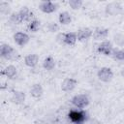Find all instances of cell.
<instances>
[{"label":"cell","instance_id":"obj_1","mask_svg":"<svg viewBox=\"0 0 124 124\" xmlns=\"http://www.w3.org/2000/svg\"><path fill=\"white\" fill-rule=\"evenodd\" d=\"M68 116H69V119L75 124H83L88 118L87 112L84 110H81V109L80 110L72 109V110H70Z\"/></svg>","mask_w":124,"mask_h":124},{"label":"cell","instance_id":"obj_2","mask_svg":"<svg viewBox=\"0 0 124 124\" xmlns=\"http://www.w3.org/2000/svg\"><path fill=\"white\" fill-rule=\"evenodd\" d=\"M72 104L78 108H84L89 105V98L87 97V95L85 94H78V95H75L72 98Z\"/></svg>","mask_w":124,"mask_h":124},{"label":"cell","instance_id":"obj_3","mask_svg":"<svg viewBox=\"0 0 124 124\" xmlns=\"http://www.w3.org/2000/svg\"><path fill=\"white\" fill-rule=\"evenodd\" d=\"M122 11H123L122 5L119 2H110L105 7V13L108 16H111L121 14Z\"/></svg>","mask_w":124,"mask_h":124},{"label":"cell","instance_id":"obj_4","mask_svg":"<svg viewBox=\"0 0 124 124\" xmlns=\"http://www.w3.org/2000/svg\"><path fill=\"white\" fill-rule=\"evenodd\" d=\"M97 77L99 80L103 82H109L113 78V72L108 67H102L101 69H99L97 73Z\"/></svg>","mask_w":124,"mask_h":124},{"label":"cell","instance_id":"obj_5","mask_svg":"<svg viewBox=\"0 0 124 124\" xmlns=\"http://www.w3.org/2000/svg\"><path fill=\"white\" fill-rule=\"evenodd\" d=\"M0 54L3 58L7 59V60H12L14 59L15 55L16 54V50L14 49L13 46H11L8 44H2L1 47H0Z\"/></svg>","mask_w":124,"mask_h":124},{"label":"cell","instance_id":"obj_6","mask_svg":"<svg viewBox=\"0 0 124 124\" xmlns=\"http://www.w3.org/2000/svg\"><path fill=\"white\" fill-rule=\"evenodd\" d=\"M112 50H113V46L109 41H103L97 46V51L106 56H111Z\"/></svg>","mask_w":124,"mask_h":124},{"label":"cell","instance_id":"obj_7","mask_svg":"<svg viewBox=\"0 0 124 124\" xmlns=\"http://www.w3.org/2000/svg\"><path fill=\"white\" fill-rule=\"evenodd\" d=\"M39 9L45 14H51L58 9V5L57 3L51 1H42L39 4Z\"/></svg>","mask_w":124,"mask_h":124},{"label":"cell","instance_id":"obj_8","mask_svg":"<svg viewBox=\"0 0 124 124\" xmlns=\"http://www.w3.org/2000/svg\"><path fill=\"white\" fill-rule=\"evenodd\" d=\"M78 41L79 42H85L88 39H90L93 36V31L89 27H81L77 32Z\"/></svg>","mask_w":124,"mask_h":124},{"label":"cell","instance_id":"obj_9","mask_svg":"<svg viewBox=\"0 0 124 124\" xmlns=\"http://www.w3.org/2000/svg\"><path fill=\"white\" fill-rule=\"evenodd\" d=\"M30 37L24 32H16L14 34V41L19 46H24L29 43Z\"/></svg>","mask_w":124,"mask_h":124},{"label":"cell","instance_id":"obj_10","mask_svg":"<svg viewBox=\"0 0 124 124\" xmlns=\"http://www.w3.org/2000/svg\"><path fill=\"white\" fill-rule=\"evenodd\" d=\"M77 79L73 78H65L62 83H61V90L64 91V92H70V91H73L76 86H77Z\"/></svg>","mask_w":124,"mask_h":124},{"label":"cell","instance_id":"obj_11","mask_svg":"<svg viewBox=\"0 0 124 124\" xmlns=\"http://www.w3.org/2000/svg\"><path fill=\"white\" fill-rule=\"evenodd\" d=\"M108 36V29L105 27H96L93 31V39L96 41H105Z\"/></svg>","mask_w":124,"mask_h":124},{"label":"cell","instance_id":"obj_12","mask_svg":"<svg viewBox=\"0 0 124 124\" xmlns=\"http://www.w3.org/2000/svg\"><path fill=\"white\" fill-rule=\"evenodd\" d=\"M18 15H19V17L21 19L22 22H30L32 19H33V12L30 11L27 7H23L20 9V11L18 12Z\"/></svg>","mask_w":124,"mask_h":124},{"label":"cell","instance_id":"obj_13","mask_svg":"<svg viewBox=\"0 0 124 124\" xmlns=\"http://www.w3.org/2000/svg\"><path fill=\"white\" fill-rule=\"evenodd\" d=\"M1 75L12 79V78H15L16 76L17 75V70L14 65H8L4 70H2Z\"/></svg>","mask_w":124,"mask_h":124},{"label":"cell","instance_id":"obj_14","mask_svg":"<svg viewBox=\"0 0 124 124\" xmlns=\"http://www.w3.org/2000/svg\"><path fill=\"white\" fill-rule=\"evenodd\" d=\"M39 62V56L35 53H32V54H28L25 56L24 58V63L26 66L30 67V68H34L37 66Z\"/></svg>","mask_w":124,"mask_h":124},{"label":"cell","instance_id":"obj_15","mask_svg":"<svg viewBox=\"0 0 124 124\" xmlns=\"http://www.w3.org/2000/svg\"><path fill=\"white\" fill-rule=\"evenodd\" d=\"M43 93H44V89L40 83H34L30 88V95L33 98H36V99L41 98Z\"/></svg>","mask_w":124,"mask_h":124},{"label":"cell","instance_id":"obj_16","mask_svg":"<svg viewBox=\"0 0 124 124\" xmlns=\"http://www.w3.org/2000/svg\"><path fill=\"white\" fill-rule=\"evenodd\" d=\"M11 101L16 105H21L25 101V93L22 91H15L11 97Z\"/></svg>","mask_w":124,"mask_h":124},{"label":"cell","instance_id":"obj_17","mask_svg":"<svg viewBox=\"0 0 124 124\" xmlns=\"http://www.w3.org/2000/svg\"><path fill=\"white\" fill-rule=\"evenodd\" d=\"M78 41V36L77 33L75 32H68L65 34V39H64V45L67 46H74Z\"/></svg>","mask_w":124,"mask_h":124},{"label":"cell","instance_id":"obj_18","mask_svg":"<svg viewBox=\"0 0 124 124\" xmlns=\"http://www.w3.org/2000/svg\"><path fill=\"white\" fill-rule=\"evenodd\" d=\"M55 67V60L52 56H47L43 62V68L46 71H51Z\"/></svg>","mask_w":124,"mask_h":124},{"label":"cell","instance_id":"obj_19","mask_svg":"<svg viewBox=\"0 0 124 124\" xmlns=\"http://www.w3.org/2000/svg\"><path fill=\"white\" fill-rule=\"evenodd\" d=\"M58 20H59V23L60 24H62V25H68L72 21V16H71V15L68 12H62V13L59 14Z\"/></svg>","mask_w":124,"mask_h":124},{"label":"cell","instance_id":"obj_20","mask_svg":"<svg viewBox=\"0 0 124 124\" xmlns=\"http://www.w3.org/2000/svg\"><path fill=\"white\" fill-rule=\"evenodd\" d=\"M40 25H41V22L38 20V19H32L30 22H28L27 24V28L29 31L31 32H37L40 28Z\"/></svg>","mask_w":124,"mask_h":124},{"label":"cell","instance_id":"obj_21","mask_svg":"<svg viewBox=\"0 0 124 124\" xmlns=\"http://www.w3.org/2000/svg\"><path fill=\"white\" fill-rule=\"evenodd\" d=\"M111 57L115 60L123 61L124 60V48H121V49H114L113 48L112 53H111Z\"/></svg>","mask_w":124,"mask_h":124},{"label":"cell","instance_id":"obj_22","mask_svg":"<svg viewBox=\"0 0 124 124\" xmlns=\"http://www.w3.org/2000/svg\"><path fill=\"white\" fill-rule=\"evenodd\" d=\"M113 42L115 43L116 46H124V35L121 33H116L113 36Z\"/></svg>","mask_w":124,"mask_h":124},{"label":"cell","instance_id":"obj_23","mask_svg":"<svg viewBox=\"0 0 124 124\" xmlns=\"http://www.w3.org/2000/svg\"><path fill=\"white\" fill-rule=\"evenodd\" d=\"M68 4L73 10H78L83 5V2L81 0H70Z\"/></svg>","mask_w":124,"mask_h":124},{"label":"cell","instance_id":"obj_24","mask_svg":"<svg viewBox=\"0 0 124 124\" xmlns=\"http://www.w3.org/2000/svg\"><path fill=\"white\" fill-rule=\"evenodd\" d=\"M10 11H11V7H10L9 3L2 1L0 3V12L4 15H8V14H10Z\"/></svg>","mask_w":124,"mask_h":124},{"label":"cell","instance_id":"obj_25","mask_svg":"<svg viewBox=\"0 0 124 124\" xmlns=\"http://www.w3.org/2000/svg\"><path fill=\"white\" fill-rule=\"evenodd\" d=\"M10 21L14 24H20L22 23L20 17H19V15H18V12L16 13H13L11 16H10Z\"/></svg>","mask_w":124,"mask_h":124},{"label":"cell","instance_id":"obj_26","mask_svg":"<svg viewBox=\"0 0 124 124\" xmlns=\"http://www.w3.org/2000/svg\"><path fill=\"white\" fill-rule=\"evenodd\" d=\"M47 29H48L49 32L54 33V32H57L59 30V25L55 22H49L48 25H47Z\"/></svg>","mask_w":124,"mask_h":124},{"label":"cell","instance_id":"obj_27","mask_svg":"<svg viewBox=\"0 0 124 124\" xmlns=\"http://www.w3.org/2000/svg\"><path fill=\"white\" fill-rule=\"evenodd\" d=\"M65 34L66 33H59L56 36V41L60 44H64V39H65Z\"/></svg>","mask_w":124,"mask_h":124},{"label":"cell","instance_id":"obj_28","mask_svg":"<svg viewBox=\"0 0 124 124\" xmlns=\"http://www.w3.org/2000/svg\"><path fill=\"white\" fill-rule=\"evenodd\" d=\"M120 75H121L122 77H124V67L121 69V71H120Z\"/></svg>","mask_w":124,"mask_h":124}]
</instances>
